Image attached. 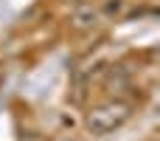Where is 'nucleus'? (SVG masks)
Here are the masks:
<instances>
[{"label":"nucleus","instance_id":"obj_1","mask_svg":"<svg viewBox=\"0 0 160 141\" xmlns=\"http://www.w3.org/2000/svg\"><path fill=\"white\" fill-rule=\"evenodd\" d=\"M127 116H129V107H127V105L110 102V105L96 107V110L87 116V127H90V133H96V136H107V133H112L115 127H121V124L127 122Z\"/></svg>","mask_w":160,"mask_h":141},{"label":"nucleus","instance_id":"obj_2","mask_svg":"<svg viewBox=\"0 0 160 141\" xmlns=\"http://www.w3.org/2000/svg\"><path fill=\"white\" fill-rule=\"evenodd\" d=\"M98 20H101L98 8H93V6H87V3L73 11V25H76V28H96Z\"/></svg>","mask_w":160,"mask_h":141},{"label":"nucleus","instance_id":"obj_3","mask_svg":"<svg viewBox=\"0 0 160 141\" xmlns=\"http://www.w3.org/2000/svg\"><path fill=\"white\" fill-rule=\"evenodd\" d=\"M121 11H124V0H107V3H104V14L115 17V14H121Z\"/></svg>","mask_w":160,"mask_h":141}]
</instances>
